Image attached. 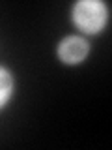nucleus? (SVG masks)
Masks as SVG:
<instances>
[{"mask_svg":"<svg viewBox=\"0 0 112 150\" xmlns=\"http://www.w3.org/2000/svg\"><path fill=\"white\" fill-rule=\"evenodd\" d=\"M71 19L84 34H99L108 23V6L99 0H78L71 8Z\"/></svg>","mask_w":112,"mask_h":150,"instance_id":"f257e3e1","label":"nucleus"},{"mask_svg":"<svg viewBox=\"0 0 112 150\" xmlns=\"http://www.w3.org/2000/svg\"><path fill=\"white\" fill-rule=\"evenodd\" d=\"M56 54L67 66H77L86 60V56L90 54V43L84 40L82 36H65L62 41L58 43Z\"/></svg>","mask_w":112,"mask_h":150,"instance_id":"f03ea898","label":"nucleus"},{"mask_svg":"<svg viewBox=\"0 0 112 150\" xmlns=\"http://www.w3.org/2000/svg\"><path fill=\"white\" fill-rule=\"evenodd\" d=\"M13 92H15V79L13 73L8 68L0 66V109L11 100Z\"/></svg>","mask_w":112,"mask_h":150,"instance_id":"7ed1b4c3","label":"nucleus"}]
</instances>
